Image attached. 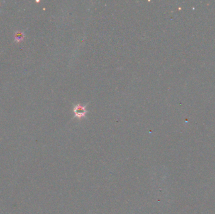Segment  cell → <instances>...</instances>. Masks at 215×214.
Instances as JSON below:
<instances>
[{"mask_svg": "<svg viewBox=\"0 0 215 214\" xmlns=\"http://www.w3.org/2000/svg\"><path fill=\"white\" fill-rule=\"evenodd\" d=\"M86 108V106H83L81 104H77L75 106L74 108V112L75 113V117L78 118L84 117L87 112Z\"/></svg>", "mask_w": 215, "mask_h": 214, "instance_id": "cell-1", "label": "cell"}, {"mask_svg": "<svg viewBox=\"0 0 215 214\" xmlns=\"http://www.w3.org/2000/svg\"><path fill=\"white\" fill-rule=\"evenodd\" d=\"M23 37H24L23 33L22 32H18L16 33V34H15V40H16L15 41H17V42L22 41L23 39Z\"/></svg>", "mask_w": 215, "mask_h": 214, "instance_id": "cell-2", "label": "cell"}]
</instances>
